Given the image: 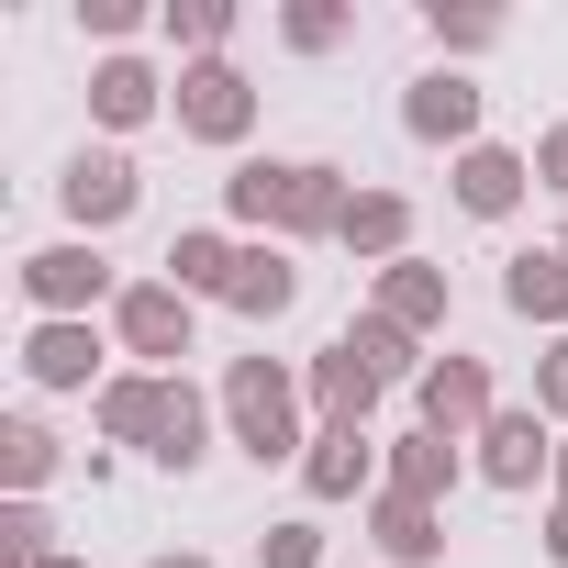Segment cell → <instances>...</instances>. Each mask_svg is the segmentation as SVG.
<instances>
[{
	"mask_svg": "<svg viewBox=\"0 0 568 568\" xmlns=\"http://www.w3.org/2000/svg\"><path fill=\"white\" fill-rule=\"evenodd\" d=\"M223 201H234V223H278V234H335L346 223V179L324 168V156H245L234 179H223Z\"/></svg>",
	"mask_w": 568,
	"mask_h": 568,
	"instance_id": "obj_1",
	"label": "cell"
},
{
	"mask_svg": "<svg viewBox=\"0 0 568 568\" xmlns=\"http://www.w3.org/2000/svg\"><path fill=\"white\" fill-rule=\"evenodd\" d=\"M302 402H313V390L278 368V357H234V368H223V413H234V446H245L256 468H267V457H313V446H302Z\"/></svg>",
	"mask_w": 568,
	"mask_h": 568,
	"instance_id": "obj_2",
	"label": "cell"
},
{
	"mask_svg": "<svg viewBox=\"0 0 568 568\" xmlns=\"http://www.w3.org/2000/svg\"><path fill=\"white\" fill-rule=\"evenodd\" d=\"M168 112H179V134H201V145H234V134L256 123V90H245L223 57H201V68H179V101H168Z\"/></svg>",
	"mask_w": 568,
	"mask_h": 568,
	"instance_id": "obj_3",
	"label": "cell"
},
{
	"mask_svg": "<svg viewBox=\"0 0 568 568\" xmlns=\"http://www.w3.org/2000/svg\"><path fill=\"white\" fill-rule=\"evenodd\" d=\"M402 134L413 145H479V79H457V68H424L413 79V101H402Z\"/></svg>",
	"mask_w": 568,
	"mask_h": 568,
	"instance_id": "obj_4",
	"label": "cell"
},
{
	"mask_svg": "<svg viewBox=\"0 0 568 568\" xmlns=\"http://www.w3.org/2000/svg\"><path fill=\"white\" fill-rule=\"evenodd\" d=\"M479 479H490V490H535V479H557V435H546V413H490V424H479Z\"/></svg>",
	"mask_w": 568,
	"mask_h": 568,
	"instance_id": "obj_5",
	"label": "cell"
},
{
	"mask_svg": "<svg viewBox=\"0 0 568 568\" xmlns=\"http://www.w3.org/2000/svg\"><path fill=\"white\" fill-rule=\"evenodd\" d=\"M57 190H68V212L101 234V223H123V212H134V190H145V179H134V156H123V145H79Z\"/></svg>",
	"mask_w": 568,
	"mask_h": 568,
	"instance_id": "obj_6",
	"label": "cell"
},
{
	"mask_svg": "<svg viewBox=\"0 0 568 568\" xmlns=\"http://www.w3.org/2000/svg\"><path fill=\"white\" fill-rule=\"evenodd\" d=\"M413 390H424V424H435V435H479V424L501 413V402H490V368H479V357H457V346H446Z\"/></svg>",
	"mask_w": 568,
	"mask_h": 568,
	"instance_id": "obj_7",
	"label": "cell"
},
{
	"mask_svg": "<svg viewBox=\"0 0 568 568\" xmlns=\"http://www.w3.org/2000/svg\"><path fill=\"white\" fill-rule=\"evenodd\" d=\"M368 479H379V435H368V424H324L313 457H302V490H313V501H357Z\"/></svg>",
	"mask_w": 568,
	"mask_h": 568,
	"instance_id": "obj_8",
	"label": "cell"
},
{
	"mask_svg": "<svg viewBox=\"0 0 568 568\" xmlns=\"http://www.w3.org/2000/svg\"><path fill=\"white\" fill-rule=\"evenodd\" d=\"M123 346L134 357H190V291L179 278H134L123 291Z\"/></svg>",
	"mask_w": 568,
	"mask_h": 568,
	"instance_id": "obj_9",
	"label": "cell"
},
{
	"mask_svg": "<svg viewBox=\"0 0 568 568\" xmlns=\"http://www.w3.org/2000/svg\"><path fill=\"white\" fill-rule=\"evenodd\" d=\"M302 390H313V413H324V424H368L390 379H379V368H368V357H357V346L335 335V346L313 357V379H302Z\"/></svg>",
	"mask_w": 568,
	"mask_h": 568,
	"instance_id": "obj_10",
	"label": "cell"
},
{
	"mask_svg": "<svg viewBox=\"0 0 568 568\" xmlns=\"http://www.w3.org/2000/svg\"><path fill=\"white\" fill-rule=\"evenodd\" d=\"M501 302H513L524 324H557V335H568V245H524V256H501Z\"/></svg>",
	"mask_w": 568,
	"mask_h": 568,
	"instance_id": "obj_11",
	"label": "cell"
},
{
	"mask_svg": "<svg viewBox=\"0 0 568 568\" xmlns=\"http://www.w3.org/2000/svg\"><path fill=\"white\" fill-rule=\"evenodd\" d=\"M524 190H535V156H513V145H468V156H457V212L501 223Z\"/></svg>",
	"mask_w": 568,
	"mask_h": 568,
	"instance_id": "obj_12",
	"label": "cell"
},
{
	"mask_svg": "<svg viewBox=\"0 0 568 568\" xmlns=\"http://www.w3.org/2000/svg\"><path fill=\"white\" fill-rule=\"evenodd\" d=\"M335 245H346V256L402 267V256H413V201H402V190H357V201H346V223H335Z\"/></svg>",
	"mask_w": 568,
	"mask_h": 568,
	"instance_id": "obj_13",
	"label": "cell"
},
{
	"mask_svg": "<svg viewBox=\"0 0 568 568\" xmlns=\"http://www.w3.org/2000/svg\"><path fill=\"white\" fill-rule=\"evenodd\" d=\"M23 291L45 313H79V302L112 291V267H101V245H45V256H23Z\"/></svg>",
	"mask_w": 568,
	"mask_h": 568,
	"instance_id": "obj_14",
	"label": "cell"
},
{
	"mask_svg": "<svg viewBox=\"0 0 568 568\" xmlns=\"http://www.w3.org/2000/svg\"><path fill=\"white\" fill-rule=\"evenodd\" d=\"M223 302H234L245 324H278V313L302 302V267L278 256V245H245V256H234V278H223Z\"/></svg>",
	"mask_w": 568,
	"mask_h": 568,
	"instance_id": "obj_15",
	"label": "cell"
},
{
	"mask_svg": "<svg viewBox=\"0 0 568 568\" xmlns=\"http://www.w3.org/2000/svg\"><path fill=\"white\" fill-rule=\"evenodd\" d=\"M379 324H402V335H435V324H446V267H424V256L379 267Z\"/></svg>",
	"mask_w": 568,
	"mask_h": 568,
	"instance_id": "obj_16",
	"label": "cell"
},
{
	"mask_svg": "<svg viewBox=\"0 0 568 568\" xmlns=\"http://www.w3.org/2000/svg\"><path fill=\"white\" fill-rule=\"evenodd\" d=\"M390 490H402V501H446V490H457V435L413 424V435L390 446Z\"/></svg>",
	"mask_w": 568,
	"mask_h": 568,
	"instance_id": "obj_17",
	"label": "cell"
},
{
	"mask_svg": "<svg viewBox=\"0 0 568 568\" xmlns=\"http://www.w3.org/2000/svg\"><path fill=\"white\" fill-rule=\"evenodd\" d=\"M201 435H212L201 390H190V379H168V402H156V435H145V457H156V468H201V457H212Z\"/></svg>",
	"mask_w": 568,
	"mask_h": 568,
	"instance_id": "obj_18",
	"label": "cell"
},
{
	"mask_svg": "<svg viewBox=\"0 0 568 568\" xmlns=\"http://www.w3.org/2000/svg\"><path fill=\"white\" fill-rule=\"evenodd\" d=\"M368 535H379V546H390L402 568H435V557H446V524H435V501H402V490H379Z\"/></svg>",
	"mask_w": 568,
	"mask_h": 568,
	"instance_id": "obj_19",
	"label": "cell"
},
{
	"mask_svg": "<svg viewBox=\"0 0 568 568\" xmlns=\"http://www.w3.org/2000/svg\"><path fill=\"white\" fill-rule=\"evenodd\" d=\"M23 368H34V379H45V390H79V379H90V368H101V335H90V324H45V335H34V357H23Z\"/></svg>",
	"mask_w": 568,
	"mask_h": 568,
	"instance_id": "obj_20",
	"label": "cell"
},
{
	"mask_svg": "<svg viewBox=\"0 0 568 568\" xmlns=\"http://www.w3.org/2000/svg\"><path fill=\"white\" fill-rule=\"evenodd\" d=\"M90 112H101L112 134H123V123H145V112H156V68H134V57H112V68L90 79Z\"/></svg>",
	"mask_w": 568,
	"mask_h": 568,
	"instance_id": "obj_21",
	"label": "cell"
},
{
	"mask_svg": "<svg viewBox=\"0 0 568 568\" xmlns=\"http://www.w3.org/2000/svg\"><path fill=\"white\" fill-rule=\"evenodd\" d=\"M234 256H245V245H223V234H179V245H168V278H179L190 302H201V291L223 302V278H234Z\"/></svg>",
	"mask_w": 568,
	"mask_h": 568,
	"instance_id": "obj_22",
	"label": "cell"
},
{
	"mask_svg": "<svg viewBox=\"0 0 568 568\" xmlns=\"http://www.w3.org/2000/svg\"><path fill=\"white\" fill-rule=\"evenodd\" d=\"M156 402H168V379H112V390H101V435L145 446V435H156Z\"/></svg>",
	"mask_w": 568,
	"mask_h": 568,
	"instance_id": "obj_23",
	"label": "cell"
},
{
	"mask_svg": "<svg viewBox=\"0 0 568 568\" xmlns=\"http://www.w3.org/2000/svg\"><path fill=\"white\" fill-rule=\"evenodd\" d=\"M346 346H357L379 379H424V368H435V357H413V335H402V324H379V313H368V324H346Z\"/></svg>",
	"mask_w": 568,
	"mask_h": 568,
	"instance_id": "obj_24",
	"label": "cell"
},
{
	"mask_svg": "<svg viewBox=\"0 0 568 568\" xmlns=\"http://www.w3.org/2000/svg\"><path fill=\"white\" fill-rule=\"evenodd\" d=\"M278 34H291L302 57H324V45H346V12H335V0H291V23H278Z\"/></svg>",
	"mask_w": 568,
	"mask_h": 568,
	"instance_id": "obj_25",
	"label": "cell"
},
{
	"mask_svg": "<svg viewBox=\"0 0 568 568\" xmlns=\"http://www.w3.org/2000/svg\"><path fill=\"white\" fill-rule=\"evenodd\" d=\"M223 23H234V12H223V0H179V12H168V34H179V45H201V57L223 45Z\"/></svg>",
	"mask_w": 568,
	"mask_h": 568,
	"instance_id": "obj_26",
	"label": "cell"
},
{
	"mask_svg": "<svg viewBox=\"0 0 568 568\" xmlns=\"http://www.w3.org/2000/svg\"><path fill=\"white\" fill-rule=\"evenodd\" d=\"M256 557H267V568H324V535H313V524H267Z\"/></svg>",
	"mask_w": 568,
	"mask_h": 568,
	"instance_id": "obj_27",
	"label": "cell"
},
{
	"mask_svg": "<svg viewBox=\"0 0 568 568\" xmlns=\"http://www.w3.org/2000/svg\"><path fill=\"white\" fill-rule=\"evenodd\" d=\"M501 34V12H446V0H435V45H457V57H479Z\"/></svg>",
	"mask_w": 568,
	"mask_h": 568,
	"instance_id": "obj_28",
	"label": "cell"
},
{
	"mask_svg": "<svg viewBox=\"0 0 568 568\" xmlns=\"http://www.w3.org/2000/svg\"><path fill=\"white\" fill-rule=\"evenodd\" d=\"M535 413H546V424H568V335H557V346H546V368H535Z\"/></svg>",
	"mask_w": 568,
	"mask_h": 568,
	"instance_id": "obj_29",
	"label": "cell"
},
{
	"mask_svg": "<svg viewBox=\"0 0 568 568\" xmlns=\"http://www.w3.org/2000/svg\"><path fill=\"white\" fill-rule=\"evenodd\" d=\"M0 446H12V479H45V468H57V446H45L34 424H12V435H0Z\"/></svg>",
	"mask_w": 568,
	"mask_h": 568,
	"instance_id": "obj_30",
	"label": "cell"
},
{
	"mask_svg": "<svg viewBox=\"0 0 568 568\" xmlns=\"http://www.w3.org/2000/svg\"><path fill=\"white\" fill-rule=\"evenodd\" d=\"M535 179L568 201V123H546V134H535Z\"/></svg>",
	"mask_w": 568,
	"mask_h": 568,
	"instance_id": "obj_31",
	"label": "cell"
},
{
	"mask_svg": "<svg viewBox=\"0 0 568 568\" xmlns=\"http://www.w3.org/2000/svg\"><path fill=\"white\" fill-rule=\"evenodd\" d=\"M546 557H557V568H568V501H557V513H546Z\"/></svg>",
	"mask_w": 568,
	"mask_h": 568,
	"instance_id": "obj_32",
	"label": "cell"
},
{
	"mask_svg": "<svg viewBox=\"0 0 568 568\" xmlns=\"http://www.w3.org/2000/svg\"><path fill=\"white\" fill-rule=\"evenodd\" d=\"M145 568H212V557H145Z\"/></svg>",
	"mask_w": 568,
	"mask_h": 568,
	"instance_id": "obj_33",
	"label": "cell"
},
{
	"mask_svg": "<svg viewBox=\"0 0 568 568\" xmlns=\"http://www.w3.org/2000/svg\"><path fill=\"white\" fill-rule=\"evenodd\" d=\"M557 501H568V446H557Z\"/></svg>",
	"mask_w": 568,
	"mask_h": 568,
	"instance_id": "obj_34",
	"label": "cell"
},
{
	"mask_svg": "<svg viewBox=\"0 0 568 568\" xmlns=\"http://www.w3.org/2000/svg\"><path fill=\"white\" fill-rule=\"evenodd\" d=\"M45 568H79V557H45Z\"/></svg>",
	"mask_w": 568,
	"mask_h": 568,
	"instance_id": "obj_35",
	"label": "cell"
}]
</instances>
